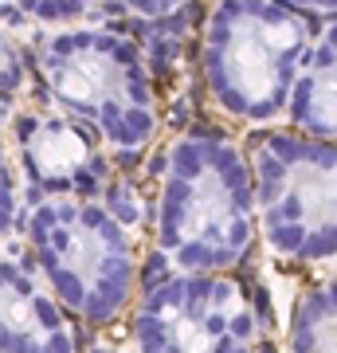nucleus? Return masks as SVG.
<instances>
[{"mask_svg": "<svg viewBox=\"0 0 337 353\" xmlns=\"http://www.w3.org/2000/svg\"><path fill=\"white\" fill-rule=\"evenodd\" d=\"M251 161L220 134H185L165 153L157 192V248L181 271H224L255 240Z\"/></svg>", "mask_w": 337, "mask_h": 353, "instance_id": "nucleus-1", "label": "nucleus"}, {"mask_svg": "<svg viewBox=\"0 0 337 353\" xmlns=\"http://www.w3.org/2000/svg\"><path fill=\"white\" fill-rule=\"evenodd\" d=\"M314 24L283 0H216L204 32V83L220 110L243 122L287 114Z\"/></svg>", "mask_w": 337, "mask_h": 353, "instance_id": "nucleus-2", "label": "nucleus"}, {"mask_svg": "<svg viewBox=\"0 0 337 353\" xmlns=\"http://www.w3.org/2000/svg\"><path fill=\"white\" fill-rule=\"evenodd\" d=\"M51 102L87 122L114 150H141L157 134V102L145 59L102 28H55L32 48Z\"/></svg>", "mask_w": 337, "mask_h": 353, "instance_id": "nucleus-3", "label": "nucleus"}, {"mask_svg": "<svg viewBox=\"0 0 337 353\" xmlns=\"http://www.w3.org/2000/svg\"><path fill=\"white\" fill-rule=\"evenodd\" d=\"M28 248L63 310L106 326L134 299L138 263L122 220L94 201L51 196L28 212Z\"/></svg>", "mask_w": 337, "mask_h": 353, "instance_id": "nucleus-4", "label": "nucleus"}, {"mask_svg": "<svg viewBox=\"0 0 337 353\" xmlns=\"http://www.w3.org/2000/svg\"><path fill=\"white\" fill-rule=\"evenodd\" d=\"M251 181L271 252L294 263L337 259V141L263 134L251 150Z\"/></svg>", "mask_w": 337, "mask_h": 353, "instance_id": "nucleus-5", "label": "nucleus"}, {"mask_svg": "<svg viewBox=\"0 0 337 353\" xmlns=\"http://www.w3.org/2000/svg\"><path fill=\"white\" fill-rule=\"evenodd\" d=\"M138 353H255V314L243 290L216 271H181L141 294Z\"/></svg>", "mask_w": 337, "mask_h": 353, "instance_id": "nucleus-6", "label": "nucleus"}, {"mask_svg": "<svg viewBox=\"0 0 337 353\" xmlns=\"http://www.w3.org/2000/svg\"><path fill=\"white\" fill-rule=\"evenodd\" d=\"M12 157L32 201H51V196L94 201L110 181L102 138L59 106L16 114Z\"/></svg>", "mask_w": 337, "mask_h": 353, "instance_id": "nucleus-7", "label": "nucleus"}, {"mask_svg": "<svg viewBox=\"0 0 337 353\" xmlns=\"http://www.w3.org/2000/svg\"><path fill=\"white\" fill-rule=\"evenodd\" d=\"M0 353H79L59 299L16 259H0Z\"/></svg>", "mask_w": 337, "mask_h": 353, "instance_id": "nucleus-8", "label": "nucleus"}, {"mask_svg": "<svg viewBox=\"0 0 337 353\" xmlns=\"http://www.w3.org/2000/svg\"><path fill=\"white\" fill-rule=\"evenodd\" d=\"M287 114L302 134L337 141V20L314 36L290 87Z\"/></svg>", "mask_w": 337, "mask_h": 353, "instance_id": "nucleus-9", "label": "nucleus"}, {"mask_svg": "<svg viewBox=\"0 0 337 353\" xmlns=\"http://www.w3.org/2000/svg\"><path fill=\"white\" fill-rule=\"evenodd\" d=\"M287 353H337V279L310 287L294 303Z\"/></svg>", "mask_w": 337, "mask_h": 353, "instance_id": "nucleus-10", "label": "nucleus"}, {"mask_svg": "<svg viewBox=\"0 0 337 353\" xmlns=\"http://www.w3.org/2000/svg\"><path fill=\"white\" fill-rule=\"evenodd\" d=\"M20 169H16V157L8 150V141L0 138V236L16 228V216H20Z\"/></svg>", "mask_w": 337, "mask_h": 353, "instance_id": "nucleus-11", "label": "nucleus"}, {"mask_svg": "<svg viewBox=\"0 0 337 353\" xmlns=\"http://www.w3.org/2000/svg\"><path fill=\"white\" fill-rule=\"evenodd\" d=\"M32 20L48 28H71L79 16H87V8L94 0H16Z\"/></svg>", "mask_w": 337, "mask_h": 353, "instance_id": "nucleus-12", "label": "nucleus"}, {"mask_svg": "<svg viewBox=\"0 0 337 353\" xmlns=\"http://www.w3.org/2000/svg\"><path fill=\"white\" fill-rule=\"evenodd\" d=\"M20 87H24V55L0 24V99H12Z\"/></svg>", "mask_w": 337, "mask_h": 353, "instance_id": "nucleus-13", "label": "nucleus"}, {"mask_svg": "<svg viewBox=\"0 0 337 353\" xmlns=\"http://www.w3.org/2000/svg\"><path fill=\"white\" fill-rule=\"evenodd\" d=\"M125 8H134L138 16H150V20H157V16H169L176 12L181 4H188V0H122Z\"/></svg>", "mask_w": 337, "mask_h": 353, "instance_id": "nucleus-14", "label": "nucleus"}, {"mask_svg": "<svg viewBox=\"0 0 337 353\" xmlns=\"http://www.w3.org/2000/svg\"><path fill=\"white\" fill-rule=\"evenodd\" d=\"M283 4H294L302 12H337V0H283Z\"/></svg>", "mask_w": 337, "mask_h": 353, "instance_id": "nucleus-15", "label": "nucleus"}, {"mask_svg": "<svg viewBox=\"0 0 337 353\" xmlns=\"http://www.w3.org/2000/svg\"><path fill=\"white\" fill-rule=\"evenodd\" d=\"M87 353H122V350H110V345H99V350H87Z\"/></svg>", "mask_w": 337, "mask_h": 353, "instance_id": "nucleus-16", "label": "nucleus"}]
</instances>
